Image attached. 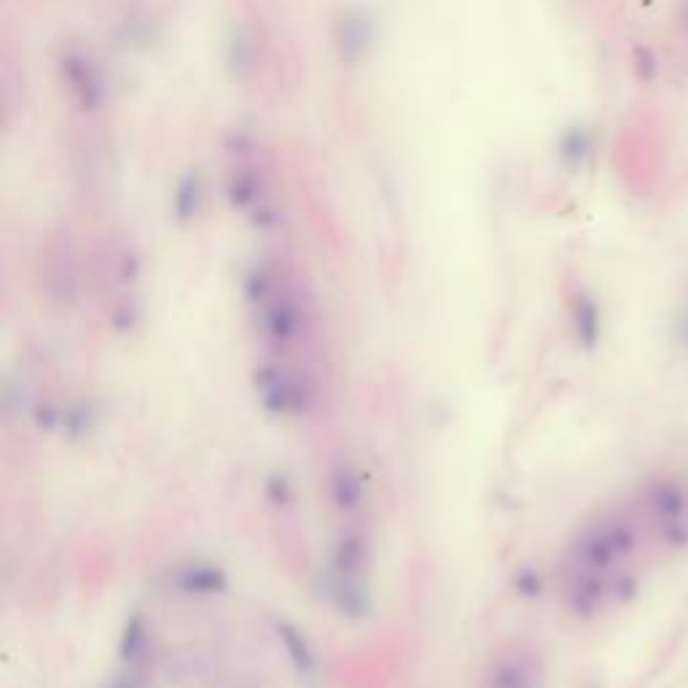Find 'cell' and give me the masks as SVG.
I'll return each instance as SVG.
<instances>
[{
  "instance_id": "6da1fadb",
  "label": "cell",
  "mask_w": 688,
  "mask_h": 688,
  "mask_svg": "<svg viewBox=\"0 0 688 688\" xmlns=\"http://www.w3.org/2000/svg\"><path fill=\"white\" fill-rule=\"evenodd\" d=\"M256 390L261 393L264 406L275 414H302L312 403L307 379L280 363H264L256 369Z\"/></svg>"
},
{
  "instance_id": "7a4b0ae2",
  "label": "cell",
  "mask_w": 688,
  "mask_h": 688,
  "mask_svg": "<svg viewBox=\"0 0 688 688\" xmlns=\"http://www.w3.org/2000/svg\"><path fill=\"white\" fill-rule=\"evenodd\" d=\"M541 661L525 645H511L498 653L487 669L482 688H538Z\"/></svg>"
},
{
  "instance_id": "3957f363",
  "label": "cell",
  "mask_w": 688,
  "mask_h": 688,
  "mask_svg": "<svg viewBox=\"0 0 688 688\" xmlns=\"http://www.w3.org/2000/svg\"><path fill=\"white\" fill-rule=\"evenodd\" d=\"M0 103H4L6 124H12L14 116L25 111V76L9 49L0 54Z\"/></svg>"
},
{
  "instance_id": "277c9868",
  "label": "cell",
  "mask_w": 688,
  "mask_h": 688,
  "mask_svg": "<svg viewBox=\"0 0 688 688\" xmlns=\"http://www.w3.org/2000/svg\"><path fill=\"white\" fill-rule=\"evenodd\" d=\"M62 70L68 73L70 89L81 97L84 108H95V105L100 103V95H103L100 79H97V73H95V65H92L84 54L73 52V54H68V57L62 60Z\"/></svg>"
},
{
  "instance_id": "5b68a950",
  "label": "cell",
  "mask_w": 688,
  "mask_h": 688,
  "mask_svg": "<svg viewBox=\"0 0 688 688\" xmlns=\"http://www.w3.org/2000/svg\"><path fill=\"white\" fill-rule=\"evenodd\" d=\"M331 498H334V506L344 514H355L361 509V501H363V485H361V477L355 474L352 466L347 463H339L331 474Z\"/></svg>"
},
{
  "instance_id": "8992f818",
  "label": "cell",
  "mask_w": 688,
  "mask_h": 688,
  "mask_svg": "<svg viewBox=\"0 0 688 688\" xmlns=\"http://www.w3.org/2000/svg\"><path fill=\"white\" fill-rule=\"evenodd\" d=\"M366 557V541L361 533L347 530L339 535L336 549H334V570L336 578H358V570Z\"/></svg>"
},
{
  "instance_id": "52a82bcc",
  "label": "cell",
  "mask_w": 688,
  "mask_h": 688,
  "mask_svg": "<svg viewBox=\"0 0 688 688\" xmlns=\"http://www.w3.org/2000/svg\"><path fill=\"white\" fill-rule=\"evenodd\" d=\"M180 589L188 594H215L226 589V578L218 568H191L180 576Z\"/></svg>"
},
{
  "instance_id": "ba28073f",
  "label": "cell",
  "mask_w": 688,
  "mask_h": 688,
  "mask_svg": "<svg viewBox=\"0 0 688 688\" xmlns=\"http://www.w3.org/2000/svg\"><path fill=\"white\" fill-rule=\"evenodd\" d=\"M145 648H148V626L143 616H132L121 637V656L127 664H140V659L145 656Z\"/></svg>"
},
{
  "instance_id": "9c48e42d",
  "label": "cell",
  "mask_w": 688,
  "mask_h": 688,
  "mask_svg": "<svg viewBox=\"0 0 688 688\" xmlns=\"http://www.w3.org/2000/svg\"><path fill=\"white\" fill-rule=\"evenodd\" d=\"M369 46V30L363 17H347L342 20V52L344 57L355 60L366 52Z\"/></svg>"
},
{
  "instance_id": "30bf717a",
  "label": "cell",
  "mask_w": 688,
  "mask_h": 688,
  "mask_svg": "<svg viewBox=\"0 0 688 688\" xmlns=\"http://www.w3.org/2000/svg\"><path fill=\"white\" fill-rule=\"evenodd\" d=\"M278 632H280V637H283V642H286V648H288L294 664H296L299 669H312V651H310L307 640H304L291 624H278Z\"/></svg>"
},
{
  "instance_id": "8fae6325",
  "label": "cell",
  "mask_w": 688,
  "mask_h": 688,
  "mask_svg": "<svg viewBox=\"0 0 688 688\" xmlns=\"http://www.w3.org/2000/svg\"><path fill=\"white\" fill-rule=\"evenodd\" d=\"M196 204H199V186H196V178H188L180 188H178V196H175V210L180 218H191L196 212Z\"/></svg>"
},
{
  "instance_id": "7c38bea8",
  "label": "cell",
  "mask_w": 688,
  "mask_h": 688,
  "mask_svg": "<svg viewBox=\"0 0 688 688\" xmlns=\"http://www.w3.org/2000/svg\"><path fill=\"white\" fill-rule=\"evenodd\" d=\"M562 153H565V159H570L573 164L581 162V159L589 153V137H586V132H584V129H570V132L565 135V140H562Z\"/></svg>"
},
{
  "instance_id": "4fadbf2b",
  "label": "cell",
  "mask_w": 688,
  "mask_h": 688,
  "mask_svg": "<svg viewBox=\"0 0 688 688\" xmlns=\"http://www.w3.org/2000/svg\"><path fill=\"white\" fill-rule=\"evenodd\" d=\"M634 57H637L640 79H642V81H651V79L656 76V54H653V52H648L645 46H637Z\"/></svg>"
},
{
  "instance_id": "5bb4252c",
  "label": "cell",
  "mask_w": 688,
  "mask_h": 688,
  "mask_svg": "<svg viewBox=\"0 0 688 688\" xmlns=\"http://www.w3.org/2000/svg\"><path fill=\"white\" fill-rule=\"evenodd\" d=\"M683 25H685V28H688V4H685V6H683Z\"/></svg>"
},
{
  "instance_id": "9a60e30c",
  "label": "cell",
  "mask_w": 688,
  "mask_h": 688,
  "mask_svg": "<svg viewBox=\"0 0 688 688\" xmlns=\"http://www.w3.org/2000/svg\"><path fill=\"white\" fill-rule=\"evenodd\" d=\"M121 4H137V0H121Z\"/></svg>"
}]
</instances>
